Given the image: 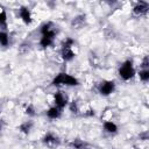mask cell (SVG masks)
I'll list each match as a JSON object with an SVG mask.
<instances>
[{
    "instance_id": "cell-1",
    "label": "cell",
    "mask_w": 149,
    "mask_h": 149,
    "mask_svg": "<svg viewBox=\"0 0 149 149\" xmlns=\"http://www.w3.org/2000/svg\"><path fill=\"white\" fill-rule=\"evenodd\" d=\"M51 85L56 86V87H59V86L73 87V86H78L79 85V80H78V78H76L72 74H69L66 72H59L51 80Z\"/></svg>"
},
{
    "instance_id": "cell-2",
    "label": "cell",
    "mask_w": 149,
    "mask_h": 149,
    "mask_svg": "<svg viewBox=\"0 0 149 149\" xmlns=\"http://www.w3.org/2000/svg\"><path fill=\"white\" fill-rule=\"evenodd\" d=\"M118 74H119L120 79L123 80V81H129L130 79H133L135 77V74H136V71H135L133 61L132 59L123 61L121 63V65L119 66Z\"/></svg>"
},
{
    "instance_id": "cell-3",
    "label": "cell",
    "mask_w": 149,
    "mask_h": 149,
    "mask_svg": "<svg viewBox=\"0 0 149 149\" xmlns=\"http://www.w3.org/2000/svg\"><path fill=\"white\" fill-rule=\"evenodd\" d=\"M116 88V84L114 80L111 79H104L98 84V93L102 97H108L112 93H114Z\"/></svg>"
},
{
    "instance_id": "cell-4",
    "label": "cell",
    "mask_w": 149,
    "mask_h": 149,
    "mask_svg": "<svg viewBox=\"0 0 149 149\" xmlns=\"http://www.w3.org/2000/svg\"><path fill=\"white\" fill-rule=\"evenodd\" d=\"M69 104V97L63 91H56L54 93V106L64 109Z\"/></svg>"
},
{
    "instance_id": "cell-5",
    "label": "cell",
    "mask_w": 149,
    "mask_h": 149,
    "mask_svg": "<svg viewBox=\"0 0 149 149\" xmlns=\"http://www.w3.org/2000/svg\"><path fill=\"white\" fill-rule=\"evenodd\" d=\"M55 37H56V31L55 30H52L50 33H47L44 35H41V38H40V45H41V48L45 49V48H49V47L54 45Z\"/></svg>"
},
{
    "instance_id": "cell-6",
    "label": "cell",
    "mask_w": 149,
    "mask_h": 149,
    "mask_svg": "<svg viewBox=\"0 0 149 149\" xmlns=\"http://www.w3.org/2000/svg\"><path fill=\"white\" fill-rule=\"evenodd\" d=\"M42 142L44 146H48V147H55V146H58L61 143V140L57 135H55L54 133L51 132H48L44 134V136L42 137Z\"/></svg>"
},
{
    "instance_id": "cell-7",
    "label": "cell",
    "mask_w": 149,
    "mask_h": 149,
    "mask_svg": "<svg viewBox=\"0 0 149 149\" xmlns=\"http://www.w3.org/2000/svg\"><path fill=\"white\" fill-rule=\"evenodd\" d=\"M133 14L136 16H143L148 13L149 10V3L146 1H139L136 2V5L133 7Z\"/></svg>"
},
{
    "instance_id": "cell-8",
    "label": "cell",
    "mask_w": 149,
    "mask_h": 149,
    "mask_svg": "<svg viewBox=\"0 0 149 149\" xmlns=\"http://www.w3.org/2000/svg\"><path fill=\"white\" fill-rule=\"evenodd\" d=\"M19 16H20V19H21V21L24 23V24H31V22H33V16H31V12H30V9L28 8V7H24V6H22V7H20L19 8Z\"/></svg>"
},
{
    "instance_id": "cell-9",
    "label": "cell",
    "mask_w": 149,
    "mask_h": 149,
    "mask_svg": "<svg viewBox=\"0 0 149 149\" xmlns=\"http://www.w3.org/2000/svg\"><path fill=\"white\" fill-rule=\"evenodd\" d=\"M62 114H63V109H61V108H58V107H56V106L49 107V108L47 109V112H45V115H47L50 120H57V119H59V118L62 116Z\"/></svg>"
},
{
    "instance_id": "cell-10",
    "label": "cell",
    "mask_w": 149,
    "mask_h": 149,
    "mask_svg": "<svg viewBox=\"0 0 149 149\" xmlns=\"http://www.w3.org/2000/svg\"><path fill=\"white\" fill-rule=\"evenodd\" d=\"M61 57L64 62H71L76 57V52L72 50V48H62L61 49Z\"/></svg>"
},
{
    "instance_id": "cell-11",
    "label": "cell",
    "mask_w": 149,
    "mask_h": 149,
    "mask_svg": "<svg viewBox=\"0 0 149 149\" xmlns=\"http://www.w3.org/2000/svg\"><path fill=\"white\" fill-rule=\"evenodd\" d=\"M102 128H104V130H105L106 133H108V134H111V135L116 134L118 130H119L118 125H116L114 121H111V120L105 121V122L102 123Z\"/></svg>"
},
{
    "instance_id": "cell-12",
    "label": "cell",
    "mask_w": 149,
    "mask_h": 149,
    "mask_svg": "<svg viewBox=\"0 0 149 149\" xmlns=\"http://www.w3.org/2000/svg\"><path fill=\"white\" fill-rule=\"evenodd\" d=\"M33 127H34V122L31 121V120H28V121H24V122H22L20 126H19V130L22 133V134H29L30 132H31V129H33Z\"/></svg>"
},
{
    "instance_id": "cell-13",
    "label": "cell",
    "mask_w": 149,
    "mask_h": 149,
    "mask_svg": "<svg viewBox=\"0 0 149 149\" xmlns=\"http://www.w3.org/2000/svg\"><path fill=\"white\" fill-rule=\"evenodd\" d=\"M0 45L1 47L9 45V35L6 30H0Z\"/></svg>"
},
{
    "instance_id": "cell-14",
    "label": "cell",
    "mask_w": 149,
    "mask_h": 149,
    "mask_svg": "<svg viewBox=\"0 0 149 149\" xmlns=\"http://www.w3.org/2000/svg\"><path fill=\"white\" fill-rule=\"evenodd\" d=\"M7 13L5 9H1L0 10V28L1 30H6L7 29Z\"/></svg>"
},
{
    "instance_id": "cell-15",
    "label": "cell",
    "mask_w": 149,
    "mask_h": 149,
    "mask_svg": "<svg viewBox=\"0 0 149 149\" xmlns=\"http://www.w3.org/2000/svg\"><path fill=\"white\" fill-rule=\"evenodd\" d=\"M52 30H55V29H54V24H52L51 22H44V23L41 26V28H40L41 35H44V34L50 33V31H52Z\"/></svg>"
},
{
    "instance_id": "cell-16",
    "label": "cell",
    "mask_w": 149,
    "mask_h": 149,
    "mask_svg": "<svg viewBox=\"0 0 149 149\" xmlns=\"http://www.w3.org/2000/svg\"><path fill=\"white\" fill-rule=\"evenodd\" d=\"M137 74H139V78L141 81L147 83L149 80V69H141Z\"/></svg>"
},
{
    "instance_id": "cell-17",
    "label": "cell",
    "mask_w": 149,
    "mask_h": 149,
    "mask_svg": "<svg viewBox=\"0 0 149 149\" xmlns=\"http://www.w3.org/2000/svg\"><path fill=\"white\" fill-rule=\"evenodd\" d=\"M70 146H71L73 149H85L86 143L83 142V141L79 140V139H76V140H73V141L70 143Z\"/></svg>"
},
{
    "instance_id": "cell-18",
    "label": "cell",
    "mask_w": 149,
    "mask_h": 149,
    "mask_svg": "<svg viewBox=\"0 0 149 149\" xmlns=\"http://www.w3.org/2000/svg\"><path fill=\"white\" fill-rule=\"evenodd\" d=\"M84 21H85V15H79L72 20L71 24H72V27H81L84 24Z\"/></svg>"
},
{
    "instance_id": "cell-19",
    "label": "cell",
    "mask_w": 149,
    "mask_h": 149,
    "mask_svg": "<svg viewBox=\"0 0 149 149\" xmlns=\"http://www.w3.org/2000/svg\"><path fill=\"white\" fill-rule=\"evenodd\" d=\"M74 44H76V41H74L73 38L66 37V38L63 41V43H62V48H72Z\"/></svg>"
},
{
    "instance_id": "cell-20",
    "label": "cell",
    "mask_w": 149,
    "mask_h": 149,
    "mask_svg": "<svg viewBox=\"0 0 149 149\" xmlns=\"http://www.w3.org/2000/svg\"><path fill=\"white\" fill-rule=\"evenodd\" d=\"M68 106H69V109H70V112H71V113L77 114V113L79 112V107H78L77 101H74V100H73V101H69Z\"/></svg>"
},
{
    "instance_id": "cell-21",
    "label": "cell",
    "mask_w": 149,
    "mask_h": 149,
    "mask_svg": "<svg viewBox=\"0 0 149 149\" xmlns=\"http://www.w3.org/2000/svg\"><path fill=\"white\" fill-rule=\"evenodd\" d=\"M26 114H27L28 116H34V115H35V108H34V106H33L31 104L27 106V108H26Z\"/></svg>"
},
{
    "instance_id": "cell-22",
    "label": "cell",
    "mask_w": 149,
    "mask_h": 149,
    "mask_svg": "<svg viewBox=\"0 0 149 149\" xmlns=\"http://www.w3.org/2000/svg\"><path fill=\"white\" fill-rule=\"evenodd\" d=\"M141 69H149V59L148 56H144L142 63H141Z\"/></svg>"
}]
</instances>
